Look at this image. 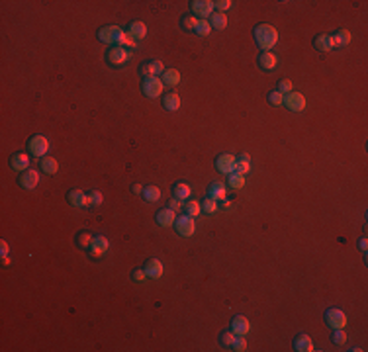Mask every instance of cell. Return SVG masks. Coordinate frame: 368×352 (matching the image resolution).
Instances as JSON below:
<instances>
[{
    "label": "cell",
    "instance_id": "cell-1",
    "mask_svg": "<svg viewBox=\"0 0 368 352\" xmlns=\"http://www.w3.org/2000/svg\"><path fill=\"white\" fill-rule=\"evenodd\" d=\"M253 37L260 51H270L278 43V29L270 23H256L253 27Z\"/></svg>",
    "mask_w": 368,
    "mask_h": 352
},
{
    "label": "cell",
    "instance_id": "cell-2",
    "mask_svg": "<svg viewBox=\"0 0 368 352\" xmlns=\"http://www.w3.org/2000/svg\"><path fill=\"white\" fill-rule=\"evenodd\" d=\"M104 59H106V63H108L110 67L120 69V67H124V65L132 59V49H126V47H122V45H112L108 51H106Z\"/></svg>",
    "mask_w": 368,
    "mask_h": 352
},
{
    "label": "cell",
    "instance_id": "cell-3",
    "mask_svg": "<svg viewBox=\"0 0 368 352\" xmlns=\"http://www.w3.org/2000/svg\"><path fill=\"white\" fill-rule=\"evenodd\" d=\"M26 147H28V153L32 155V157H38V159H42V157H46L47 151H49V139H47L46 135H32L28 143H26Z\"/></svg>",
    "mask_w": 368,
    "mask_h": 352
},
{
    "label": "cell",
    "instance_id": "cell-4",
    "mask_svg": "<svg viewBox=\"0 0 368 352\" xmlns=\"http://www.w3.org/2000/svg\"><path fill=\"white\" fill-rule=\"evenodd\" d=\"M162 88H164V84H162L161 76H149V78H143L141 80V92L145 98H159L162 96Z\"/></svg>",
    "mask_w": 368,
    "mask_h": 352
},
{
    "label": "cell",
    "instance_id": "cell-5",
    "mask_svg": "<svg viewBox=\"0 0 368 352\" xmlns=\"http://www.w3.org/2000/svg\"><path fill=\"white\" fill-rule=\"evenodd\" d=\"M323 319L329 329H345L346 327V315L339 307H329L323 313Z\"/></svg>",
    "mask_w": 368,
    "mask_h": 352
},
{
    "label": "cell",
    "instance_id": "cell-6",
    "mask_svg": "<svg viewBox=\"0 0 368 352\" xmlns=\"http://www.w3.org/2000/svg\"><path fill=\"white\" fill-rule=\"evenodd\" d=\"M122 33H124V29H122L120 25H102V27L98 29L96 35H98V39H100L102 43L112 47V45H118Z\"/></svg>",
    "mask_w": 368,
    "mask_h": 352
},
{
    "label": "cell",
    "instance_id": "cell-7",
    "mask_svg": "<svg viewBox=\"0 0 368 352\" xmlns=\"http://www.w3.org/2000/svg\"><path fill=\"white\" fill-rule=\"evenodd\" d=\"M108 249H110V241L104 235H94V241H92L90 249L86 253H88V258H92V260H100V258L106 257Z\"/></svg>",
    "mask_w": 368,
    "mask_h": 352
},
{
    "label": "cell",
    "instance_id": "cell-8",
    "mask_svg": "<svg viewBox=\"0 0 368 352\" xmlns=\"http://www.w3.org/2000/svg\"><path fill=\"white\" fill-rule=\"evenodd\" d=\"M172 227H174L176 235H180V237H184V239L192 237L194 231H196L194 217H190V215H186V213H182V215H178V217H176V221H174V225H172Z\"/></svg>",
    "mask_w": 368,
    "mask_h": 352
},
{
    "label": "cell",
    "instance_id": "cell-9",
    "mask_svg": "<svg viewBox=\"0 0 368 352\" xmlns=\"http://www.w3.org/2000/svg\"><path fill=\"white\" fill-rule=\"evenodd\" d=\"M139 72L143 78H149V76H161L164 72V65L159 59H147L139 65Z\"/></svg>",
    "mask_w": 368,
    "mask_h": 352
},
{
    "label": "cell",
    "instance_id": "cell-10",
    "mask_svg": "<svg viewBox=\"0 0 368 352\" xmlns=\"http://www.w3.org/2000/svg\"><path fill=\"white\" fill-rule=\"evenodd\" d=\"M190 10H192V14L196 18L206 20V18H210L214 14L216 8H214V2L212 0H192L190 2Z\"/></svg>",
    "mask_w": 368,
    "mask_h": 352
},
{
    "label": "cell",
    "instance_id": "cell-11",
    "mask_svg": "<svg viewBox=\"0 0 368 352\" xmlns=\"http://www.w3.org/2000/svg\"><path fill=\"white\" fill-rule=\"evenodd\" d=\"M235 164H237V159H235L233 155H230V153H222V155H218L216 161H214L216 170L222 172V174H231V172H235Z\"/></svg>",
    "mask_w": 368,
    "mask_h": 352
},
{
    "label": "cell",
    "instance_id": "cell-12",
    "mask_svg": "<svg viewBox=\"0 0 368 352\" xmlns=\"http://www.w3.org/2000/svg\"><path fill=\"white\" fill-rule=\"evenodd\" d=\"M282 106H286L290 112H304V108H306V98H304V94L302 92H296V90H292L290 94H286L284 96V102H282Z\"/></svg>",
    "mask_w": 368,
    "mask_h": 352
},
{
    "label": "cell",
    "instance_id": "cell-13",
    "mask_svg": "<svg viewBox=\"0 0 368 352\" xmlns=\"http://www.w3.org/2000/svg\"><path fill=\"white\" fill-rule=\"evenodd\" d=\"M38 184H40V172H38V170L28 168V170L20 172V176H18V186L22 188V190H34Z\"/></svg>",
    "mask_w": 368,
    "mask_h": 352
},
{
    "label": "cell",
    "instance_id": "cell-14",
    "mask_svg": "<svg viewBox=\"0 0 368 352\" xmlns=\"http://www.w3.org/2000/svg\"><path fill=\"white\" fill-rule=\"evenodd\" d=\"M8 164H10V168H12V170H16V172H24V170H28V168H30V157H28V153L16 151V153H12V155L8 157Z\"/></svg>",
    "mask_w": 368,
    "mask_h": 352
},
{
    "label": "cell",
    "instance_id": "cell-15",
    "mask_svg": "<svg viewBox=\"0 0 368 352\" xmlns=\"http://www.w3.org/2000/svg\"><path fill=\"white\" fill-rule=\"evenodd\" d=\"M256 65H258V69L270 72V70H274L278 67V57L272 51H260L258 57H256Z\"/></svg>",
    "mask_w": 368,
    "mask_h": 352
},
{
    "label": "cell",
    "instance_id": "cell-16",
    "mask_svg": "<svg viewBox=\"0 0 368 352\" xmlns=\"http://www.w3.org/2000/svg\"><path fill=\"white\" fill-rule=\"evenodd\" d=\"M206 196L208 198H212V200H216V202L228 198V184L222 182V180L210 182V184H208V190H206Z\"/></svg>",
    "mask_w": 368,
    "mask_h": 352
},
{
    "label": "cell",
    "instance_id": "cell-17",
    "mask_svg": "<svg viewBox=\"0 0 368 352\" xmlns=\"http://www.w3.org/2000/svg\"><path fill=\"white\" fill-rule=\"evenodd\" d=\"M143 270H145V276L147 278L159 280L162 276V262L159 258H147L145 264H143Z\"/></svg>",
    "mask_w": 368,
    "mask_h": 352
},
{
    "label": "cell",
    "instance_id": "cell-18",
    "mask_svg": "<svg viewBox=\"0 0 368 352\" xmlns=\"http://www.w3.org/2000/svg\"><path fill=\"white\" fill-rule=\"evenodd\" d=\"M67 202L72 208H88V196L78 188H72L67 192Z\"/></svg>",
    "mask_w": 368,
    "mask_h": 352
},
{
    "label": "cell",
    "instance_id": "cell-19",
    "mask_svg": "<svg viewBox=\"0 0 368 352\" xmlns=\"http://www.w3.org/2000/svg\"><path fill=\"white\" fill-rule=\"evenodd\" d=\"M230 329L233 335H247V333L251 331V323H249V319H247L245 315H235V317L231 319Z\"/></svg>",
    "mask_w": 368,
    "mask_h": 352
},
{
    "label": "cell",
    "instance_id": "cell-20",
    "mask_svg": "<svg viewBox=\"0 0 368 352\" xmlns=\"http://www.w3.org/2000/svg\"><path fill=\"white\" fill-rule=\"evenodd\" d=\"M170 192H172V198H176V200H180V202L190 200V196H192V188H190L188 182H184V180L174 182L172 188H170Z\"/></svg>",
    "mask_w": 368,
    "mask_h": 352
},
{
    "label": "cell",
    "instance_id": "cell-21",
    "mask_svg": "<svg viewBox=\"0 0 368 352\" xmlns=\"http://www.w3.org/2000/svg\"><path fill=\"white\" fill-rule=\"evenodd\" d=\"M292 347H294V351L296 352H312L314 351V341L310 339V335H306V333H300L294 337V341H292Z\"/></svg>",
    "mask_w": 368,
    "mask_h": 352
},
{
    "label": "cell",
    "instance_id": "cell-22",
    "mask_svg": "<svg viewBox=\"0 0 368 352\" xmlns=\"http://www.w3.org/2000/svg\"><path fill=\"white\" fill-rule=\"evenodd\" d=\"M314 49L316 51H320V53H327V51H331L333 49V37H331V33H318L316 37H314Z\"/></svg>",
    "mask_w": 368,
    "mask_h": 352
},
{
    "label": "cell",
    "instance_id": "cell-23",
    "mask_svg": "<svg viewBox=\"0 0 368 352\" xmlns=\"http://www.w3.org/2000/svg\"><path fill=\"white\" fill-rule=\"evenodd\" d=\"M155 221L161 225V227H170V225H174V221H176V211L168 210V208H162L155 213Z\"/></svg>",
    "mask_w": 368,
    "mask_h": 352
},
{
    "label": "cell",
    "instance_id": "cell-24",
    "mask_svg": "<svg viewBox=\"0 0 368 352\" xmlns=\"http://www.w3.org/2000/svg\"><path fill=\"white\" fill-rule=\"evenodd\" d=\"M161 104L166 112H176L180 108V96L174 92V90H170V92L162 94Z\"/></svg>",
    "mask_w": 368,
    "mask_h": 352
},
{
    "label": "cell",
    "instance_id": "cell-25",
    "mask_svg": "<svg viewBox=\"0 0 368 352\" xmlns=\"http://www.w3.org/2000/svg\"><path fill=\"white\" fill-rule=\"evenodd\" d=\"M126 31L136 39V41H141L145 35H147V25L141 22V20H134V22L128 23V27H126Z\"/></svg>",
    "mask_w": 368,
    "mask_h": 352
},
{
    "label": "cell",
    "instance_id": "cell-26",
    "mask_svg": "<svg viewBox=\"0 0 368 352\" xmlns=\"http://www.w3.org/2000/svg\"><path fill=\"white\" fill-rule=\"evenodd\" d=\"M161 80L164 86H168V88H174V86H178L180 84V72L176 69H164V72L161 74Z\"/></svg>",
    "mask_w": 368,
    "mask_h": 352
},
{
    "label": "cell",
    "instance_id": "cell-27",
    "mask_svg": "<svg viewBox=\"0 0 368 352\" xmlns=\"http://www.w3.org/2000/svg\"><path fill=\"white\" fill-rule=\"evenodd\" d=\"M40 170L47 174V176H53V174H57V170H59V163L53 159V157H42L40 159Z\"/></svg>",
    "mask_w": 368,
    "mask_h": 352
},
{
    "label": "cell",
    "instance_id": "cell-28",
    "mask_svg": "<svg viewBox=\"0 0 368 352\" xmlns=\"http://www.w3.org/2000/svg\"><path fill=\"white\" fill-rule=\"evenodd\" d=\"M92 241H94V235H92L88 229H82V231H78V233L74 235V243H76V247L82 249V251H88V249H90Z\"/></svg>",
    "mask_w": 368,
    "mask_h": 352
},
{
    "label": "cell",
    "instance_id": "cell-29",
    "mask_svg": "<svg viewBox=\"0 0 368 352\" xmlns=\"http://www.w3.org/2000/svg\"><path fill=\"white\" fill-rule=\"evenodd\" d=\"M210 25H212V29H218V31L220 29H226L228 27V16L214 10V14L210 16Z\"/></svg>",
    "mask_w": 368,
    "mask_h": 352
},
{
    "label": "cell",
    "instance_id": "cell-30",
    "mask_svg": "<svg viewBox=\"0 0 368 352\" xmlns=\"http://www.w3.org/2000/svg\"><path fill=\"white\" fill-rule=\"evenodd\" d=\"M141 198L145 200V202H149V204H153V202H159V198H161V190L159 186H145L143 188V192H141Z\"/></svg>",
    "mask_w": 368,
    "mask_h": 352
},
{
    "label": "cell",
    "instance_id": "cell-31",
    "mask_svg": "<svg viewBox=\"0 0 368 352\" xmlns=\"http://www.w3.org/2000/svg\"><path fill=\"white\" fill-rule=\"evenodd\" d=\"M331 37H333V45L335 47H345L350 43V31L348 29H337Z\"/></svg>",
    "mask_w": 368,
    "mask_h": 352
},
{
    "label": "cell",
    "instance_id": "cell-32",
    "mask_svg": "<svg viewBox=\"0 0 368 352\" xmlns=\"http://www.w3.org/2000/svg\"><path fill=\"white\" fill-rule=\"evenodd\" d=\"M228 186L231 190H241V188L245 186V174H241V172H231L228 174Z\"/></svg>",
    "mask_w": 368,
    "mask_h": 352
},
{
    "label": "cell",
    "instance_id": "cell-33",
    "mask_svg": "<svg viewBox=\"0 0 368 352\" xmlns=\"http://www.w3.org/2000/svg\"><path fill=\"white\" fill-rule=\"evenodd\" d=\"M233 339H235V335L230 331H222L220 333V337H218V345L224 349V351H231V345H233Z\"/></svg>",
    "mask_w": 368,
    "mask_h": 352
},
{
    "label": "cell",
    "instance_id": "cell-34",
    "mask_svg": "<svg viewBox=\"0 0 368 352\" xmlns=\"http://www.w3.org/2000/svg\"><path fill=\"white\" fill-rule=\"evenodd\" d=\"M198 22H200V18H196L194 14H184L182 18H180V27H182L184 31H194Z\"/></svg>",
    "mask_w": 368,
    "mask_h": 352
},
{
    "label": "cell",
    "instance_id": "cell-35",
    "mask_svg": "<svg viewBox=\"0 0 368 352\" xmlns=\"http://www.w3.org/2000/svg\"><path fill=\"white\" fill-rule=\"evenodd\" d=\"M182 210L186 215H190V217H196V215H200V211H202V208H200V202H196V200H186L182 206Z\"/></svg>",
    "mask_w": 368,
    "mask_h": 352
},
{
    "label": "cell",
    "instance_id": "cell-36",
    "mask_svg": "<svg viewBox=\"0 0 368 352\" xmlns=\"http://www.w3.org/2000/svg\"><path fill=\"white\" fill-rule=\"evenodd\" d=\"M200 208H202V213H206V215H214L216 211L220 210L218 202H216V200H212V198H208V196L200 202Z\"/></svg>",
    "mask_w": 368,
    "mask_h": 352
},
{
    "label": "cell",
    "instance_id": "cell-37",
    "mask_svg": "<svg viewBox=\"0 0 368 352\" xmlns=\"http://www.w3.org/2000/svg\"><path fill=\"white\" fill-rule=\"evenodd\" d=\"M331 343H333L335 347H343L346 343L345 329H333V333H331Z\"/></svg>",
    "mask_w": 368,
    "mask_h": 352
},
{
    "label": "cell",
    "instance_id": "cell-38",
    "mask_svg": "<svg viewBox=\"0 0 368 352\" xmlns=\"http://www.w3.org/2000/svg\"><path fill=\"white\" fill-rule=\"evenodd\" d=\"M231 351H233V352L247 351V339H245V335H235V339H233V345H231Z\"/></svg>",
    "mask_w": 368,
    "mask_h": 352
},
{
    "label": "cell",
    "instance_id": "cell-39",
    "mask_svg": "<svg viewBox=\"0 0 368 352\" xmlns=\"http://www.w3.org/2000/svg\"><path fill=\"white\" fill-rule=\"evenodd\" d=\"M210 31H212V25H210L208 20H200L198 25H196V29H194V33H196V35H200V37L210 35Z\"/></svg>",
    "mask_w": 368,
    "mask_h": 352
},
{
    "label": "cell",
    "instance_id": "cell-40",
    "mask_svg": "<svg viewBox=\"0 0 368 352\" xmlns=\"http://www.w3.org/2000/svg\"><path fill=\"white\" fill-rule=\"evenodd\" d=\"M266 100H268V104H270V106H282V102H284V94L278 92V90H272V92L266 94Z\"/></svg>",
    "mask_w": 368,
    "mask_h": 352
},
{
    "label": "cell",
    "instance_id": "cell-41",
    "mask_svg": "<svg viewBox=\"0 0 368 352\" xmlns=\"http://www.w3.org/2000/svg\"><path fill=\"white\" fill-rule=\"evenodd\" d=\"M86 196H88V206L90 208H98L102 204V194L98 190H90V194H86Z\"/></svg>",
    "mask_w": 368,
    "mask_h": 352
},
{
    "label": "cell",
    "instance_id": "cell-42",
    "mask_svg": "<svg viewBox=\"0 0 368 352\" xmlns=\"http://www.w3.org/2000/svg\"><path fill=\"white\" fill-rule=\"evenodd\" d=\"M276 90L286 96V94H290L292 90H294V86H292V82H290L288 78H280V80H278V88H276Z\"/></svg>",
    "mask_w": 368,
    "mask_h": 352
},
{
    "label": "cell",
    "instance_id": "cell-43",
    "mask_svg": "<svg viewBox=\"0 0 368 352\" xmlns=\"http://www.w3.org/2000/svg\"><path fill=\"white\" fill-rule=\"evenodd\" d=\"M231 4H233L231 0H216V2H214V8H216V12L226 14V10H230Z\"/></svg>",
    "mask_w": 368,
    "mask_h": 352
},
{
    "label": "cell",
    "instance_id": "cell-44",
    "mask_svg": "<svg viewBox=\"0 0 368 352\" xmlns=\"http://www.w3.org/2000/svg\"><path fill=\"white\" fill-rule=\"evenodd\" d=\"M145 278H147V276H145V270H143V268H134V270H132V280L134 282H143Z\"/></svg>",
    "mask_w": 368,
    "mask_h": 352
},
{
    "label": "cell",
    "instance_id": "cell-45",
    "mask_svg": "<svg viewBox=\"0 0 368 352\" xmlns=\"http://www.w3.org/2000/svg\"><path fill=\"white\" fill-rule=\"evenodd\" d=\"M182 202H180V200H176V198H170V200H168V202H166V208H168V210H172V211H178V210H182Z\"/></svg>",
    "mask_w": 368,
    "mask_h": 352
},
{
    "label": "cell",
    "instance_id": "cell-46",
    "mask_svg": "<svg viewBox=\"0 0 368 352\" xmlns=\"http://www.w3.org/2000/svg\"><path fill=\"white\" fill-rule=\"evenodd\" d=\"M235 170L247 176V174H249V170H251V163H241V161H237V164H235Z\"/></svg>",
    "mask_w": 368,
    "mask_h": 352
},
{
    "label": "cell",
    "instance_id": "cell-47",
    "mask_svg": "<svg viewBox=\"0 0 368 352\" xmlns=\"http://www.w3.org/2000/svg\"><path fill=\"white\" fill-rule=\"evenodd\" d=\"M0 255H2V258H6L10 255V249H8V243L6 241H0Z\"/></svg>",
    "mask_w": 368,
    "mask_h": 352
},
{
    "label": "cell",
    "instance_id": "cell-48",
    "mask_svg": "<svg viewBox=\"0 0 368 352\" xmlns=\"http://www.w3.org/2000/svg\"><path fill=\"white\" fill-rule=\"evenodd\" d=\"M358 249H360V253H362V255H366V251H368L366 237H360V241H358Z\"/></svg>",
    "mask_w": 368,
    "mask_h": 352
},
{
    "label": "cell",
    "instance_id": "cell-49",
    "mask_svg": "<svg viewBox=\"0 0 368 352\" xmlns=\"http://www.w3.org/2000/svg\"><path fill=\"white\" fill-rule=\"evenodd\" d=\"M218 206H220V210H230L231 202L228 200V198H224V200H220V202H218Z\"/></svg>",
    "mask_w": 368,
    "mask_h": 352
},
{
    "label": "cell",
    "instance_id": "cell-50",
    "mask_svg": "<svg viewBox=\"0 0 368 352\" xmlns=\"http://www.w3.org/2000/svg\"><path fill=\"white\" fill-rule=\"evenodd\" d=\"M143 188L145 186H141V184H138V182H136V184H134V186H132V194H136V196H141V192H143Z\"/></svg>",
    "mask_w": 368,
    "mask_h": 352
},
{
    "label": "cell",
    "instance_id": "cell-51",
    "mask_svg": "<svg viewBox=\"0 0 368 352\" xmlns=\"http://www.w3.org/2000/svg\"><path fill=\"white\" fill-rule=\"evenodd\" d=\"M235 159H237V161H241V163H251V157H249L247 153H241V155H239V157H235Z\"/></svg>",
    "mask_w": 368,
    "mask_h": 352
}]
</instances>
